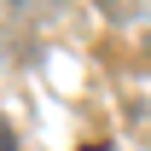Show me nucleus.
I'll return each instance as SVG.
<instances>
[{"instance_id": "obj_1", "label": "nucleus", "mask_w": 151, "mask_h": 151, "mask_svg": "<svg viewBox=\"0 0 151 151\" xmlns=\"http://www.w3.org/2000/svg\"><path fill=\"white\" fill-rule=\"evenodd\" d=\"M0 151H12V139H6V128H0Z\"/></svg>"}]
</instances>
